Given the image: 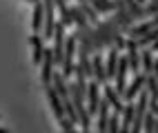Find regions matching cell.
<instances>
[{"label":"cell","mask_w":158,"mask_h":133,"mask_svg":"<svg viewBox=\"0 0 158 133\" xmlns=\"http://www.w3.org/2000/svg\"><path fill=\"white\" fill-rule=\"evenodd\" d=\"M76 36H65V51H62V62H60V67H62V71H60V73L62 76H65L67 80L73 76V67H76V65H73V56H76Z\"/></svg>","instance_id":"cell-1"},{"label":"cell","mask_w":158,"mask_h":133,"mask_svg":"<svg viewBox=\"0 0 158 133\" xmlns=\"http://www.w3.org/2000/svg\"><path fill=\"white\" fill-rule=\"evenodd\" d=\"M45 5V18H43V31L40 36L47 40L54 38V31H56V9H54V0H43Z\"/></svg>","instance_id":"cell-2"},{"label":"cell","mask_w":158,"mask_h":133,"mask_svg":"<svg viewBox=\"0 0 158 133\" xmlns=\"http://www.w3.org/2000/svg\"><path fill=\"white\" fill-rule=\"evenodd\" d=\"M56 71V60H54V51L49 47H45V53H43V60H40V82L43 84H49L51 82V76Z\"/></svg>","instance_id":"cell-3"},{"label":"cell","mask_w":158,"mask_h":133,"mask_svg":"<svg viewBox=\"0 0 158 133\" xmlns=\"http://www.w3.org/2000/svg\"><path fill=\"white\" fill-rule=\"evenodd\" d=\"M85 102H87V111H89V115H96V111H98V104H100V84H98L94 78H91L89 82H87Z\"/></svg>","instance_id":"cell-4"},{"label":"cell","mask_w":158,"mask_h":133,"mask_svg":"<svg viewBox=\"0 0 158 133\" xmlns=\"http://www.w3.org/2000/svg\"><path fill=\"white\" fill-rule=\"evenodd\" d=\"M125 49H127V65H129V71L136 76L140 73V53H138V47H136L134 38H127L125 40Z\"/></svg>","instance_id":"cell-5"},{"label":"cell","mask_w":158,"mask_h":133,"mask_svg":"<svg viewBox=\"0 0 158 133\" xmlns=\"http://www.w3.org/2000/svg\"><path fill=\"white\" fill-rule=\"evenodd\" d=\"M143 87H145V76H143V73H136L134 80H131L127 87H125V91H123V96H120V98H123L125 102H134L136 96L140 93V89H143Z\"/></svg>","instance_id":"cell-6"},{"label":"cell","mask_w":158,"mask_h":133,"mask_svg":"<svg viewBox=\"0 0 158 133\" xmlns=\"http://www.w3.org/2000/svg\"><path fill=\"white\" fill-rule=\"evenodd\" d=\"M29 45H31V51H34V53H31V62H34L36 67L40 65V60H43V53H45V38L40 36V33H31L29 36Z\"/></svg>","instance_id":"cell-7"},{"label":"cell","mask_w":158,"mask_h":133,"mask_svg":"<svg viewBox=\"0 0 158 133\" xmlns=\"http://www.w3.org/2000/svg\"><path fill=\"white\" fill-rule=\"evenodd\" d=\"M91 73H94V80L98 84H105L107 82V73H105V58L100 56V51L91 56Z\"/></svg>","instance_id":"cell-8"},{"label":"cell","mask_w":158,"mask_h":133,"mask_svg":"<svg viewBox=\"0 0 158 133\" xmlns=\"http://www.w3.org/2000/svg\"><path fill=\"white\" fill-rule=\"evenodd\" d=\"M45 91H47V98H49V104H51V111H54V115H56V120L58 118H62L65 115V107H62V100H60V96H58V91L54 89V84H45Z\"/></svg>","instance_id":"cell-9"},{"label":"cell","mask_w":158,"mask_h":133,"mask_svg":"<svg viewBox=\"0 0 158 133\" xmlns=\"http://www.w3.org/2000/svg\"><path fill=\"white\" fill-rule=\"evenodd\" d=\"M43 18H45V5H43V0H36L34 2V14H31V31L34 33L43 31Z\"/></svg>","instance_id":"cell-10"},{"label":"cell","mask_w":158,"mask_h":133,"mask_svg":"<svg viewBox=\"0 0 158 133\" xmlns=\"http://www.w3.org/2000/svg\"><path fill=\"white\" fill-rule=\"evenodd\" d=\"M96 115H98V122H96V129L100 133L107 131V120H109V102L100 98V104H98V111H96Z\"/></svg>","instance_id":"cell-11"},{"label":"cell","mask_w":158,"mask_h":133,"mask_svg":"<svg viewBox=\"0 0 158 133\" xmlns=\"http://www.w3.org/2000/svg\"><path fill=\"white\" fill-rule=\"evenodd\" d=\"M109 53L105 58V73H107L109 80H114V73H116V67H118V49L116 47H107Z\"/></svg>","instance_id":"cell-12"},{"label":"cell","mask_w":158,"mask_h":133,"mask_svg":"<svg viewBox=\"0 0 158 133\" xmlns=\"http://www.w3.org/2000/svg\"><path fill=\"white\" fill-rule=\"evenodd\" d=\"M105 100L109 102V107H111V111H118V113H120V109H123V104H125V102L120 100V96H118V91H116L114 87H109L107 82H105Z\"/></svg>","instance_id":"cell-13"},{"label":"cell","mask_w":158,"mask_h":133,"mask_svg":"<svg viewBox=\"0 0 158 133\" xmlns=\"http://www.w3.org/2000/svg\"><path fill=\"white\" fill-rule=\"evenodd\" d=\"M76 2H78L80 11L85 14V18L89 20V22H94V25H98V22H100V18H98V11H96V9H94V7L87 2V0H76Z\"/></svg>","instance_id":"cell-14"},{"label":"cell","mask_w":158,"mask_h":133,"mask_svg":"<svg viewBox=\"0 0 158 133\" xmlns=\"http://www.w3.org/2000/svg\"><path fill=\"white\" fill-rule=\"evenodd\" d=\"M140 69H145V76L152 73V69H154V51L152 49H143V53H140Z\"/></svg>","instance_id":"cell-15"},{"label":"cell","mask_w":158,"mask_h":133,"mask_svg":"<svg viewBox=\"0 0 158 133\" xmlns=\"http://www.w3.org/2000/svg\"><path fill=\"white\" fill-rule=\"evenodd\" d=\"M87 2L96 9L98 14H109V11H114V9H116L114 0H87Z\"/></svg>","instance_id":"cell-16"},{"label":"cell","mask_w":158,"mask_h":133,"mask_svg":"<svg viewBox=\"0 0 158 133\" xmlns=\"http://www.w3.org/2000/svg\"><path fill=\"white\" fill-rule=\"evenodd\" d=\"M107 131H111V133L120 131V113H118V111L109 113V120H107Z\"/></svg>","instance_id":"cell-17"},{"label":"cell","mask_w":158,"mask_h":133,"mask_svg":"<svg viewBox=\"0 0 158 133\" xmlns=\"http://www.w3.org/2000/svg\"><path fill=\"white\" fill-rule=\"evenodd\" d=\"M156 115L152 113V111H149V113H145V118H143V129L147 131V133H152L154 131V127H156Z\"/></svg>","instance_id":"cell-18"},{"label":"cell","mask_w":158,"mask_h":133,"mask_svg":"<svg viewBox=\"0 0 158 133\" xmlns=\"http://www.w3.org/2000/svg\"><path fill=\"white\" fill-rule=\"evenodd\" d=\"M143 11H145V16H154V14H158V0H149V2L143 7Z\"/></svg>","instance_id":"cell-19"},{"label":"cell","mask_w":158,"mask_h":133,"mask_svg":"<svg viewBox=\"0 0 158 133\" xmlns=\"http://www.w3.org/2000/svg\"><path fill=\"white\" fill-rule=\"evenodd\" d=\"M147 111H152V113L158 118V100H149V107H147Z\"/></svg>","instance_id":"cell-20"},{"label":"cell","mask_w":158,"mask_h":133,"mask_svg":"<svg viewBox=\"0 0 158 133\" xmlns=\"http://www.w3.org/2000/svg\"><path fill=\"white\" fill-rule=\"evenodd\" d=\"M149 49H152V51H158V38L154 40V42H152V45H149Z\"/></svg>","instance_id":"cell-21"},{"label":"cell","mask_w":158,"mask_h":133,"mask_svg":"<svg viewBox=\"0 0 158 133\" xmlns=\"http://www.w3.org/2000/svg\"><path fill=\"white\" fill-rule=\"evenodd\" d=\"M152 22H154V25L158 27V14H154V20H152Z\"/></svg>","instance_id":"cell-22"},{"label":"cell","mask_w":158,"mask_h":133,"mask_svg":"<svg viewBox=\"0 0 158 133\" xmlns=\"http://www.w3.org/2000/svg\"><path fill=\"white\" fill-rule=\"evenodd\" d=\"M25 2H29V5H34V2H36V0H25Z\"/></svg>","instance_id":"cell-23"}]
</instances>
